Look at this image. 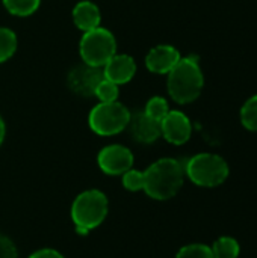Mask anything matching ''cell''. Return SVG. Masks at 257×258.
Segmentation results:
<instances>
[{
  "mask_svg": "<svg viewBox=\"0 0 257 258\" xmlns=\"http://www.w3.org/2000/svg\"><path fill=\"white\" fill-rule=\"evenodd\" d=\"M130 110L120 101L98 103L89 112V127L98 136H115L127 128Z\"/></svg>",
  "mask_w": 257,
  "mask_h": 258,
  "instance_id": "obj_4",
  "label": "cell"
},
{
  "mask_svg": "<svg viewBox=\"0 0 257 258\" xmlns=\"http://www.w3.org/2000/svg\"><path fill=\"white\" fill-rule=\"evenodd\" d=\"M6 11L17 17H29L38 11L41 0H2Z\"/></svg>",
  "mask_w": 257,
  "mask_h": 258,
  "instance_id": "obj_14",
  "label": "cell"
},
{
  "mask_svg": "<svg viewBox=\"0 0 257 258\" xmlns=\"http://www.w3.org/2000/svg\"><path fill=\"white\" fill-rule=\"evenodd\" d=\"M17 50V35L8 27H0V63L14 56Z\"/></svg>",
  "mask_w": 257,
  "mask_h": 258,
  "instance_id": "obj_16",
  "label": "cell"
},
{
  "mask_svg": "<svg viewBox=\"0 0 257 258\" xmlns=\"http://www.w3.org/2000/svg\"><path fill=\"white\" fill-rule=\"evenodd\" d=\"M118 95H120V88L118 85L103 79L95 92H94V97H97L101 103H111V101H118Z\"/></svg>",
  "mask_w": 257,
  "mask_h": 258,
  "instance_id": "obj_19",
  "label": "cell"
},
{
  "mask_svg": "<svg viewBox=\"0 0 257 258\" xmlns=\"http://www.w3.org/2000/svg\"><path fill=\"white\" fill-rule=\"evenodd\" d=\"M98 168L108 175H123L133 166V154L127 147L114 144L105 147L97 156Z\"/></svg>",
  "mask_w": 257,
  "mask_h": 258,
  "instance_id": "obj_8",
  "label": "cell"
},
{
  "mask_svg": "<svg viewBox=\"0 0 257 258\" xmlns=\"http://www.w3.org/2000/svg\"><path fill=\"white\" fill-rule=\"evenodd\" d=\"M79 50L85 63L103 68L106 62L117 54V41L111 30L98 26L83 33Z\"/></svg>",
  "mask_w": 257,
  "mask_h": 258,
  "instance_id": "obj_6",
  "label": "cell"
},
{
  "mask_svg": "<svg viewBox=\"0 0 257 258\" xmlns=\"http://www.w3.org/2000/svg\"><path fill=\"white\" fill-rule=\"evenodd\" d=\"M5 135H6V125H5V121H3V118L0 115V145L5 141Z\"/></svg>",
  "mask_w": 257,
  "mask_h": 258,
  "instance_id": "obj_24",
  "label": "cell"
},
{
  "mask_svg": "<svg viewBox=\"0 0 257 258\" xmlns=\"http://www.w3.org/2000/svg\"><path fill=\"white\" fill-rule=\"evenodd\" d=\"M76 233H77L79 236H88V234H89V230L82 228V227H76Z\"/></svg>",
  "mask_w": 257,
  "mask_h": 258,
  "instance_id": "obj_25",
  "label": "cell"
},
{
  "mask_svg": "<svg viewBox=\"0 0 257 258\" xmlns=\"http://www.w3.org/2000/svg\"><path fill=\"white\" fill-rule=\"evenodd\" d=\"M29 258H64V255L55 249H50V248H44V249H39L36 252H33Z\"/></svg>",
  "mask_w": 257,
  "mask_h": 258,
  "instance_id": "obj_23",
  "label": "cell"
},
{
  "mask_svg": "<svg viewBox=\"0 0 257 258\" xmlns=\"http://www.w3.org/2000/svg\"><path fill=\"white\" fill-rule=\"evenodd\" d=\"M204 77L197 57H182L168 73L167 89L170 97L179 104H188L197 100L203 91Z\"/></svg>",
  "mask_w": 257,
  "mask_h": 258,
  "instance_id": "obj_2",
  "label": "cell"
},
{
  "mask_svg": "<svg viewBox=\"0 0 257 258\" xmlns=\"http://www.w3.org/2000/svg\"><path fill=\"white\" fill-rule=\"evenodd\" d=\"M105 79L103 70L88 63H80L68 73V88L79 97H94L98 83Z\"/></svg>",
  "mask_w": 257,
  "mask_h": 258,
  "instance_id": "obj_7",
  "label": "cell"
},
{
  "mask_svg": "<svg viewBox=\"0 0 257 258\" xmlns=\"http://www.w3.org/2000/svg\"><path fill=\"white\" fill-rule=\"evenodd\" d=\"M0 258H17V248L14 242L3 234H0Z\"/></svg>",
  "mask_w": 257,
  "mask_h": 258,
  "instance_id": "obj_22",
  "label": "cell"
},
{
  "mask_svg": "<svg viewBox=\"0 0 257 258\" xmlns=\"http://www.w3.org/2000/svg\"><path fill=\"white\" fill-rule=\"evenodd\" d=\"M130 136L139 144H153L162 136L161 133V122L150 118L144 110L130 113V121L127 125Z\"/></svg>",
  "mask_w": 257,
  "mask_h": 258,
  "instance_id": "obj_10",
  "label": "cell"
},
{
  "mask_svg": "<svg viewBox=\"0 0 257 258\" xmlns=\"http://www.w3.org/2000/svg\"><path fill=\"white\" fill-rule=\"evenodd\" d=\"M185 175L197 186L215 187L223 184L229 177V165L217 154L201 153L188 160L185 165Z\"/></svg>",
  "mask_w": 257,
  "mask_h": 258,
  "instance_id": "obj_3",
  "label": "cell"
},
{
  "mask_svg": "<svg viewBox=\"0 0 257 258\" xmlns=\"http://www.w3.org/2000/svg\"><path fill=\"white\" fill-rule=\"evenodd\" d=\"M211 249L214 258H238L241 252L239 243L232 237H220Z\"/></svg>",
  "mask_w": 257,
  "mask_h": 258,
  "instance_id": "obj_15",
  "label": "cell"
},
{
  "mask_svg": "<svg viewBox=\"0 0 257 258\" xmlns=\"http://www.w3.org/2000/svg\"><path fill=\"white\" fill-rule=\"evenodd\" d=\"M144 112L150 116V118H153V119H156V121H162L165 116H167V113L170 112V106H168V101L164 98V97H151L148 101H147V104H145V109H144Z\"/></svg>",
  "mask_w": 257,
  "mask_h": 258,
  "instance_id": "obj_17",
  "label": "cell"
},
{
  "mask_svg": "<svg viewBox=\"0 0 257 258\" xmlns=\"http://www.w3.org/2000/svg\"><path fill=\"white\" fill-rule=\"evenodd\" d=\"M162 136L173 145H183L189 141L192 125L189 118L180 110H170L161 121Z\"/></svg>",
  "mask_w": 257,
  "mask_h": 258,
  "instance_id": "obj_9",
  "label": "cell"
},
{
  "mask_svg": "<svg viewBox=\"0 0 257 258\" xmlns=\"http://www.w3.org/2000/svg\"><path fill=\"white\" fill-rule=\"evenodd\" d=\"M136 73L135 59L129 54H114L103 67V76L106 80L115 85L129 83Z\"/></svg>",
  "mask_w": 257,
  "mask_h": 258,
  "instance_id": "obj_12",
  "label": "cell"
},
{
  "mask_svg": "<svg viewBox=\"0 0 257 258\" xmlns=\"http://www.w3.org/2000/svg\"><path fill=\"white\" fill-rule=\"evenodd\" d=\"M123 186L130 192L142 190L144 187V172L136 169H129L123 174Z\"/></svg>",
  "mask_w": 257,
  "mask_h": 258,
  "instance_id": "obj_21",
  "label": "cell"
},
{
  "mask_svg": "<svg viewBox=\"0 0 257 258\" xmlns=\"http://www.w3.org/2000/svg\"><path fill=\"white\" fill-rule=\"evenodd\" d=\"M73 21L83 32L92 30L101 23L100 8L91 0H82L73 8Z\"/></svg>",
  "mask_w": 257,
  "mask_h": 258,
  "instance_id": "obj_13",
  "label": "cell"
},
{
  "mask_svg": "<svg viewBox=\"0 0 257 258\" xmlns=\"http://www.w3.org/2000/svg\"><path fill=\"white\" fill-rule=\"evenodd\" d=\"M241 121L247 130L257 132V95L245 101L241 109Z\"/></svg>",
  "mask_w": 257,
  "mask_h": 258,
  "instance_id": "obj_18",
  "label": "cell"
},
{
  "mask_svg": "<svg viewBox=\"0 0 257 258\" xmlns=\"http://www.w3.org/2000/svg\"><path fill=\"white\" fill-rule=\"evenodd\" d=\"M108 198L100 190H86L80 194L71 206V219L74 227L86 230L97 228L108 216Z\"/></svg>",
  "mask_w": 257,
  "mask_h": 258,
  "instance_id": "obj_5",
  "label": "cell"
},
{
  "mask_svg": "<svg viewBox=\"0 0 257 258\" xmlns=\"http://www.w3.org/2000/svg\"><path fill=\"white\" fill-rule=\"evenodd\" d=\"M185 168L176 159H161L144 171L142 190L153 200L167 201L183 186Z\"/></svg>",
  "mask_w": 257,
  "mask_h": 258,
  "instance_id": "obj_1",
  "label": "cell"
},
{
  "mask_svg": "<svg viewBox=\"0 0 257 258\" xmlns=\"http://www.w3.org/2000/svg\"><path fill=\"white\" fill-rule=\"evenodd\" d=\"M182 59L179 50L168 44L153 47L145 56V67L153 74H168Z\"/></svg>",
  "mask_w": 257,
  "mask_h": 258,
  "instance_id": "obj_11",
  "label": "cell"
},
{
  "mask_svg": "<svg viewBox=\"0 0 257 258\" xmlns=\"http://www.w3.org/2000/svg\"><path fill=\"white\" fill-rule=\"evenodd\" d=\"M176 258H214L212 249L206 245L201 243H192V245H186L183 246Z\"/></svg>",
  "mask_w": 257,
  "mask_h": 258,
  "instance_id": "obj_20",
  "label": "cell"
}]
</instances>
